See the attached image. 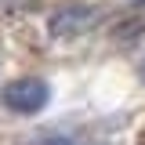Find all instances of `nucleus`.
I'll return each instance as SVG.
<instances>
[{
  "label": "nucleus",
  "instance_id": "1",
  "mask_svg": "<svg viewBox=\"0 0 145 145\" xmlns=\"http://www.w3.org/2000/svg\"><path fill=\"white\" fill-rule=\"evenodd\" d=\"M0 98H4V105L11 109V112L29 116V112H40V109L47 105L51 87H47V80H40V76H22V80H11V84L4 87Z\"/></svg>",
  "mask_w": 145,
  "mask_h": 145
},
{
  "label": "nucleus",
  "instance_id": "4",
  "mask_svg": "<svg viewBox=\"0 0 145 145\" xmlns=\"http://www.w3.org/2000/svg\"><path fill=\"white\" fill-rule=\"evenodd\" d=\"M142 76H145V62H142Z\"/></svg>",
  "mask_w": 145,
  "mask_h": 145
},
{
  "label": "nucleus",
  "instance_id": "2",
  "mask_svg": "<svg viewBox=\"0 0 145 145\" xmlns=\"http://www.w3.org/2000/svg\"><path fill=\"white\" fill-rule=\"evenodd\" d=\"M94 22H98V11H94V7H87V4H69V7H62V11L51 15L47 29H51V36H58V40H69V36L87 33Z\"/></svg>",
  "mask_w": 145,
  "mask_h": 145
},
{
  "label": "nucleus",
  "instance_id": "5",
  "mask_svg": "<svg viewBox=\"0 0 145 145\" xmlns=\"http://www.w3.org/2000/svg\"><path fill=\"white\" fill-rule=\"evenodd\" d=\"M131 4H142V0H131Z\"/></svg>",
  "mask_w": 145,
  "mask_h": 145
},
{
  "label": "nucleus",
  "instance_id": "3",
  "mask_svg": "<svg viewBox=\"0 0 145 145\" xmlns=\"http://www.w3.org/2000/svg\"><path fill=\"white\" fill-rule=\"evenodd\" d=\"M36 145H76L72 138H65V134H44Z\"/></svg>",
  "mask_w": 145,
  "mask_h": 145
}]
</instances>
